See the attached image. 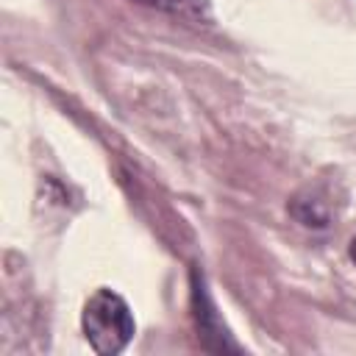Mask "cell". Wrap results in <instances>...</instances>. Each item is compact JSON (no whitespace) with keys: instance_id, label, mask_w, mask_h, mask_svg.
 Instances as JSON below:
<instances>
[{"instance_id":"6da1fadb","label":"cell","mask_w":356,"mask_h":356,"mask_svg":"<svg viewBox=\"0 0 356 356\" xmlns=\"http://www.w3.org/2000/svg\"><path fill=\"white\" fill-rule=\"evenodd\" d=\"M81 325H83V337L89 339L92 350L100 356L120 353L136 331L128 303L111 289H97L86 300L83 314H81Z\"/></svg>"},{"instance_id":"7a4b0ae2","label":"cell","mask_w":356,"mask_h":356,"mask_svg":"<svg viewBox=\"0 0 356 356\" xmlns=\"http://www.w3.org/2000/svg\"><path fill=\"white\" fill-rule=\"evenodd\" d=\"M289 211L309 228H325L328 220H331V206L317 195V192H300L292 197L289 203Z\"/></svg>"},{"instance_id":"3957f363","label":"cell","mask_w":356,"mask_h":356,"mask_svg":"<svg viewBox=\"0 0 356 356\" xmlns=\"http://www.w3.org/2000/svg\"><path fill=\"white\" fill-rule=\"evenodd\" d=\"M136 3H145V6H153L175 17H186V19L206 17V0H136Z\"/></svg>"},{"instance_id":"277c9868","label":"cell","mask_w":356,"mask_h":356,"mask_svg":"<svg viewBox=\"0 0 356 356\" xmlns=\"http://www.w3.org/2000/svg\"><path fill=\"white\" fill-rule=\"evenodd\" d=\"M350 259H353V264H356V236L350 239Z\"/></svg>"}]
</instances>
